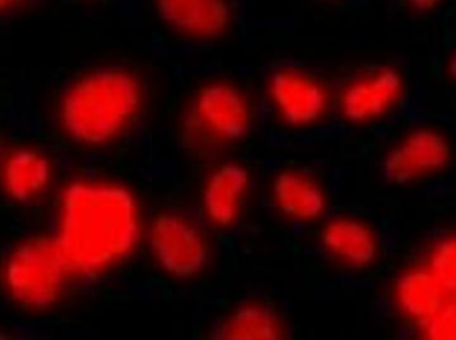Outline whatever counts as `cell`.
<instances>
[{
  "label": "cell",
  "mask_w": 456,
  "mask_h": 340,
  "mask_svg": "<svg viewBox=\"0 0 456 340\" xmlns=\"http://www.w3.org/2000/svg\"><path fill=\"white\" fill-rule=\"evenodd\" d=\"M27 0H0V18L11 15L24 7Z\"/></svg>",
  "instance_id": "obj_18"
},
{
  "label": "cell",
  "mask_w": 456,
  "mask_h": 340,
  "mask_svg": "<svg viewBox=\"0 0 456 340\" xmlns=\"http://www.w3.org/2000/svg\"><path fill=\"white\" fill-rule=\"evenodd\" d=\"M216 339L271 340L281 338V322L267 307L244 306L236 310L216 330Z\"/></svg>",
  "instance_id": "obj_15"
},
{
  "label": "cell",
  "mask_w": 456,
  "mask_h": 340,
  "mask_svg": "<svg viewBox=\"0 0 456 340\" xmlns=\"http://www.w3.org/2000/svg\"><path fill=\"white\" fill-rule=\"evenodd\" d=\"M155 8L166 26L190 36H221L232 23L228 0H155Z\"/></svg>",
  "instance_id": "obj_9"
},
{
  "label": "cell",
  "mask_w": 456,
  "mask_h": 340,
  "mask_svg": "<svg viewBox=\"0 0 456 340\" xmlns=\"http://www.w3.org/2000/svg\"><path fill=\"white\" fill-rule=\"evenodd\" d=\"M141 237L138 203L130 190L77 182L61 198L55 242L69 274L94 275L131 255Z\"/></svg>",
  "instance_id": "obj_1"
},
{
  "label": "cell",
  "mask_w": 456,
  "mask_h": 340,
  "mask_svg": "<svg viewBox=\"0 0 456 340\" xmlns=\"http://www.w3.org/2000/svg\"><path fill=\"white\" fill-rule=\"evenodd\" d=\"M150 247L159 266L175 278L195 277L208 266V246L191 222L176 214H160L152 222Z\"/></svg>",
  "instance_id": "obj_5"
},
{
  "label": "cell",
  "mask_w": 456,
  "mask_h": 340,
  "mask_svg": "<svg viewBox=\"0 0 456 340\" xmlns=\"http://www.w3.org/2000/svg\"><path fill=\"white\" fill-rule=\"evenodd\" d=\"M50 179V162L34 150H19L5 165V191L18 202H29L39 197Z\"/></svg>",
  "instance_id": "obj_13"
},
{
  "label": "cell",
  "mask_w": 456,
  "mask_h": 340,
  "mask_svg": "<svg viewBox=\"0 0 456 340\" xmlns=\"http://www.w3.org/2000/svg\"><path fill=\"white\" fill-rule=\"evenodd\" d=\"M452 155V146L441 133L419 128L388 152L383 171L393 183L406 184L444 170Z\"/></svg>",
  "instance_id": "obj_6"
},
{
  "label": "cell",
  "mask_w": 456,
  "mask_h": 340,
  "mask_svg": "<svg viewBox=\"0 0 456 340\" xmlns=\"http://www.w3.org/2000/svg\"><path fill=\"white\" fill-rule=\"evenodd\" d=\"M423 326L431 338L456 339V302L444 304V306Z\"/></svg>",
  "instance_id": "obj_17"
},
{
  "label": "cell",
  "mask_w": 456,
  "mask_h": 340,
  "mask_svg": "<svg viewBox=\"0 0 456 340\" xmlns=\"http://www.w3.org/2000/svg\"><path fill=\"white\" fill-rule=\"evenodd\" d=\"M273 199L284 215L297 221L321 218L326 210L323 190L310 176L297 171H283L273 184Z\"/></svg>",
  "instance_id": "obj_12"
},
{
  "label": "cell",
  "mask_w": 456,
  "mask_h": 340,
  "mask_svg": "<svg viewBox=\"0 0 456 340\" xmlns=\"http://www.w3.org/2000/svg\"><path fill=\"white\" fill-rule=\"evenodd\" d=\"M449 74L456 82V51L452 53V59L449 61Z\"/></svg>",
  "instance_id": "obj_20"
},
{
  "label": "cell",
  "mask_w": 456,
  "mask_h": 340,
  "mask_svg": "<svg viewBox=\"0 0 456 340\" xmlns=\"http://www.w3.org/2000/svg\"><path fill=\"white\" fill-rule=\"evenodd\" d=\"M444 293L430 270L407 272L396 286V298L404 314L418 322L428 323L446 304Z\"/></svg>",
  "instance_id": "obj_14"
},
{
  "label": "cell",
  "mask_w": 456,
  "mask_h": 340,
  "mask_svg": "<svg viewBox=\"0 0 456 340\" xmlns=\"http://www.w3.org/2000/svg\"><path fill=\"white\" fill-rule=\"evenodd\" d=\"M322 246L335 261L350 269H364L378 256V240L370 227L355 219L339 218L322 230Z\"/></svg>",
  "instance_id": "obj_10"
},
{
  "label": "cell",
  "mask_w": 456,
  "mask_h": 340,
  "mask_svg": "<svg viewBox=\"0 0 456 340\" xmlns=\"http://www.w3.org/2000/svg\"><path fill=\"white\" fill-rule=\"evenodd\" d=\"M143 90L135 75L99 69L77 80L64 93L61 120L80 143L101 146L120 135L141 109Z\"/></svg>",
  "instance_id": "obj_2"
},
{
  "label": "cell",
  "mask_w": 456,
  "mask_h": 340,
  "mask_svg": "<svg viewBox=\"0 0 456 340\" xmlns=\"http://www.w3.org/2000/svg\"><path fill=\"white\" fill-rule=\"evenodd\" d=\"M414 10L419 12H430L439 7L444 0H407Z\"/></svg>",
  "instance_id": "obj_19"
},
{
  "label": "cell",
  "mask_w": 456,
  "mask_h": 340,
  "mask_svg": "<svg viewBox=\"0 0 456 340\" xmlns=\"http://www.w3.org/2000/svg\"><path fill=\"white\" fill-rule=\"evenodd\" d=\"M403 93V77L393 67H379L356 77L340 96V111L353 123H366L390 111Z\"/></svg>",
  "instance_id": "obj_8"
},
{
  "label": "cell",
  "mask_w": 456,
  "mask_h": 340,
  "mask_svg": "<svg viewBox=\"0 0 456 340\" xmlns=\"http://www.w3.org/2000/svg\"><path fill=\"white\" fill-rule=\"evenodd\" d=\"M430 271L444 293L456 295V238L439 243L431 256Z\"/></svg>",
  "instance_id": "obj_16"
},
{
  "label": "cell",
  "mask_w": 456,
  "mask_h": 340,
  "mask_svg": "<svg viewBox=\"0 0 456 340\" xmlns=\"http://www.w3.org/2000/svg\"><path fill=\"white\" fill-rule=\"evenodd\" d=\"M248 186V173L241 166L230 163L216 168L203 191L208 218L218 227L232 226L240 215Z\"/></svg>",
  "instance_id": "obj_11"
},
{
  "label": "cell",
  "mask_w": 456,
  "mask_h": 340,
  "mask_svg": "<svg viewBox=\"0 0 456 340\" xmlns=\"http://www.w3.org/2000/svg\"><path fill=\"white\" fill-rule=\"evenodd\" d=\"M249 123L251 114L243 93L228 83H211L195 96L186 133L198 146H221L243 138Z\"/></svg>",
  "instance_id": "obj_4"
},
{
  "label": "cell",
  "mask_w": 456,
  "mask_h": 340,
  "mask_svg": "<svg viewBox=\"0 0 456 340\" xmlns=\"http://www.w3.org/2000/svg\"><path fill=\"white\" fill-rule=\"evenodd\" d=\"M69 274L55 239H32L8 259L5 287L20 306L47 309L58 301Z\"/></svg>",
  "instance_id": "obj_3"
},
{
  "label": "cell",
  "mask_w": 456,
  "mask_h": 340,
  "mask_svg": "<svg viewBox=\"0 0 456 340\" xmlns=\"http://www.w3.org/2000/svg\"><path fill=\"white\" fill-rule=\"evenodd\" d=\"M268 93L281 119L291 125H313L329 107V93L323 85L299 69L273 72Z\"/></svg>",
  "instance_id": "obj_7"
}]
</instances>
